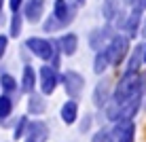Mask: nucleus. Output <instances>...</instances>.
I'll return each mask as SVG.
<instances>
[{
  "mask_svg": "<svg viewBox=\"0 0 146 142\" xmlns=\"http://www.w3.org/2000/svg\"><path fill=\"white\" fill-rule=\"evenodd\" d=\"M142 108H146V93H144V106H142Z\"/></svg>",
  "mask_w": 146,
  "mask_h": 142,
  "instance_id": "nucleus-37",
  "label": "nucleus"
},
{
  "mask_svg": "<svg viewBox=\"0 0 146 142\" xmlns=\"http://www.w3.org/2000/svg\"><path fill=\"white\" fill-rule=\"evenodd\" d=\"M114 79H110L104 74L102 79H100V83L93 87V95H91V102L98 110H104L106 108V104L112 100V91H114V85H112Z\"/></svg>",
  "mask_w": 146,
  "mask_h": 142,
  "instance_id": "nucleus-7",
  "label": "nucleus"
},
{
  "mask_svg": "<svg viewBox=\"0 0 146 142\" xmlns=\"http://www.w3.org/2000/svg\"><path fill=\"white\" fill-rule=\"evenodd\" d=\"M51 131H49V125L47 121L42 119H30V125H28V134L23 142H47Z\"/></svg>",
  "mask_w": 146,
  "mask_h": 142,
  "instance_id": "nucleus-11",
  "label": "nucleus"
},
{
  "mask_svg": "<svg viewBox=\"0 0 146 142\" xmlns=\"http://www.w3.org/2000/svg\"><path fill=\"white\" fill-rule=\"evenodd\" d=\"M140 83H142V89L146 93V72H140Z\"/></svg>",
  "mask_w": 146,
  "mask_h": 142,
  "instance_id": "nucleus-32",
  "label": "nucleus"
},
{
  "mask_svg": "<svg viewBox=\"0 0 146 142\" xmlns=\"http://www.w3.org/2000/svg\"><path fill=\"white\" fill-rule=\"evenodd\" d=\"M140 36L146 38V15H144V19H142V28H140Z\"/></svg>",
  "mask_w": 146,
  "mask_h": 142,
  "instance_id": "nucleus-31",
  "label": "nucleus"
},
{
  "mask_svg": "<svg viewBox=\"0 0 146 142\" xmlns=\"http://www.w3.org/2000/svg\"><path fill=\"white\" fill-rule=\"evenodd\" d=\"M144 49H146V43H135V47H131V53L125 59L123 72L140 74V70H142V66H144Z\"/></svg>",
  "mask_w": 146,
  "mask_h": 142,
  "instance_id": "nucleus-10",
  "label": "nucleus"
},
{
  "mask_svg": "<svg viewBox=\"0 0 146 142\" xmlns=\"http://www.w3.org/2000/svg\"><path fill=\"white\" fill-rule=\"evenodd\" d=\"M144 9H146V0H144Z\"/></svg>",
  "mask_w": 146,
  "mask_h": 142,
  "instance_id": "nucleus-40",
  "label": "nucleus"
},
{
  "mask_svg": "<svg viewBox=\"0 0 146 142\" xmlns=\"http://www.w3.org/2000/svg\"><path fill=\"white\" fill-rule=\"evenodd\" d=\"M100 2H102V0H100Z\"/></svg>",
  "mask_w": 146,
  "mask_h": 142,
  "instance_id": "nucleus-41",
  "label": "nucleus"
},
{
  "mask_svg": "<svg viewBox=\"0 0 146 142\" xmlns=\"http://www.w3.org/2000/svg\"><path fill=\"white\" fill-rule=\"evenodd\" d=\"M23 15L21 13H11V19H9V38H17L21 34V28H23Z\"/></svg>",
  "mask_w": 146,
  "mask_h": 142,
  "instance_id": "nucleus-24",
  "label": "nucleus"
},
{
  "mask_svg": "<svg viewBox=\"0 0 146 142\" xmlns=\"http://www.w3.org/2000/svg\"><path fill=\"white\" fill-rule=\"evenodd\" d=\"M144 66H146V49H144Z\"/></svg>",
  "mask_w": 146,
  "mask_h": 142,
  "instance_id": "nucleus-38",
  "label": "nucleus"
},
{
  "mask_svg": "<svg viewBox=\"0 0 146 142\" xmlns=\"http://www.w3.org/2000/svg\"><path fill=\"white\" fill-rule=\"evenodd\" d=\"M55 45H57V49H59V53H62V55L72 57V55L78 51V34H74V32H64L62 36L55 38Z\"/></svg>",
  "mask_w": 146,
  "mask_h": 142,
  "instance_id": "nucleus-15",
  "label": "nucleus"
},
{
  "mask_svg": "<svg viewBox=\"0 0 146 142\" xmlns=\"http://www.w3.org/2000/svg\"><path fill=\"white\" fill-rule=\"evenodd\" d=\"M93 121H95L93 115L85 113V115L78 119V131H80V134H89V131H91V127H93Z\"/></svg>",
  "mask_w": 146,
  "mask_h": 142,
  "instance_id": "nucleus-27",
  "label": "nucleus"
},
{
  "mask_svg": "<svg viewBox=\"0 0 146 142\" xmlns=\"http://www.w3.org/2000/svg\"><path fill=\"white\" fill-rule=\"evenodd\" d=\"M62 85V74L49 64H42L38 68V89L40 93L47 98V95H53L55 89Z\"/></svg>",
  "mask_w": 146,
  "mask_h": 142,
  "instance_id": "nucleus-3",
  "label": "nucleus"
},
{
  "mask_svg": "<svg viewBox=\"0 0 146 142\" xmlns=\"http://www.w3.org/2000/svg\"><path fill=\"white\" fill-rule=\"evenodd\" d=\"M144 106V93H138L135 98L127 100L121 106V121H135V115L142 110Z\"/></svg>",
  "mask_w": 146,
  "mask_h": 142,
  "instance_id": "nucleus-16",
  "label": "nucleus"
},
{
  "mask_svg": "<svg viewBox=\"0 0 146 142\" xmlns=\"http://www.w3.org/2000/svg\"><path fill=\"white\" fill-rule=\"evenodd\" d=\"M76 11H78V7L72 2V0H53V11H51V15L64 26V30H66L70 23L76 19Z\"/></svg>",
  "mask_w": 146,
  "mask_h": 142,
  "instance_id": "nucleus-8",
  "label": "nucleus"
},
{
  "mask_svg": "<svg viewBox=\"0 0 146 142\" xmlns=\"http://www.w3.org/2000/svg\"><path fill=\"white\" fill-rule=\"evenodd\" d=\"M72 2H74V4H76V7H83V4H85V2H87V0H72Z\"/></svg>",
  "mask_w": 146,
  "mask_h": 142,
  "instance_id": "nucleus-34",
  "label": "nucleus"
},
{
  "mask_svg": "<svg viewBox=\"0 0 146 142\" xmlns=\"http://www.w3.org/2000/svg\"><path fill=\"white\" fill-rule=\"evenodd\" d=\"M112 142H133L135 140V121H119L110 125Z\"/></svg>",
  "mask_w": 146,
  "mask_h": 142,
  "instance_id": "nucleus-12",
  "label": "nucleus"
},
{
  "mask_svg": "<svg viewBox=\"0 0 146 142\" xmlns=\"http://www.w3.org/2000/svg\"><path fill=\"white\" fill-rule=\"evenodd\" d=\"M131 7H144V0H133Z\"/></svg>",
  "mask_w": 146,
  "mask_h": 142,
  "instance_id": "nucleus-33",
  "label": "nucleus"
},
{
  "mask_svg": "<svg viewBox=\"0 0 146 142\" xmlns=\"http://www.w3.org/2000/svg\"><path fill=\"white\" fill-rule=\"evenodd\" d=\"M4 21V15H0V23H2Z\"/></svg>",
  "mask_w": 146,
  "mask_h": 142,
  "instance_id": "nucleus-39",
  "label": "nucleus"
},
{
  "mask_svg": "<svg viewBox=\"0 0 146 142\" xmlns=\"http://www.w3.org/2000/svg\"><path fill=\"white\" fill-rule=\"evenodd\" d=\"M28 125H30V117L28 115H21L15 119L13 123V140H23L28 134Z\"/></svg>",
  "mask_w": 146,
  "mask_h": 142,
  "instance_id": "nucleus-23",
  "label": "nucleus"
},
{
  "mask_svg": "<svg viewBox=\"0 0 146 142\" xmlns=\"http://www.w3.org/2000/svg\"><path fill=\"white\" fill-rule=\"evenodd\" d=\"M23 49L30 51L34 57L42 59L44 64L53 66L55 70L59 68V62H62V53H59L57 45H55V38H44V36H30L23 43Z\"/></svg>",
  "mask_w": 146,
  "mask_h": 142,
  "instance_id": "nucleus-1",
  "label": "nucleus"
},
{
  "mask_svg": "<svg viewBox=\"0 0 146 142\" xmlns=\"http://www.w3.org/2000/svg\"><path fill=\"white\" fill-rule=\"evenodd\" d=\"M23 2H26V0H9V9H11V13H21Z\"/></svg>",
  "mask_w": 146,
  "mask_h": 142,
  "instance_id": "nucleus-30",
  "label": "nucleus"
},
{
  "mask_svg": "<svg viewBox=\"0 0 146 142\" xmlns=\"http://www.w3.org/2000/svg\"><path fill=\"white\" fill-rule=\"evenodd\" d=\"M4 4H7V0H0V15H2V9H4Z\"/></svg>",
  "mask_w": 146,
  "mask_h": 142,
  "instance_id": "nucleus-36",
  "label": "nucleus"
},
{
  "mask_svg": "<svg viewBox=\"0 0 146 142\" xmlns=\"http://www.w3.org/2000/svg\"><path fill=\"white\" fill-rule=\"evenodd\" d=\"M110 66H112V62H110L108 47H104L102 51H98V53H95V57H93V72L98 74V77H104Z\"/></svg>",
  "mask_w": 146,
  "mask_h": 142,
  "instance_id": "nucleus-20",
  "label": "nucleus"
},
{
  "mask_svg": "<svg viewBox=\"0 0 146 142\" xmlns=\"http://www.w3.org/2000/svg\"><path fill=\"white\" fill-rule=\"evenodd\" d=\"M121 2H123L125 7H129V9H131V2H133V0H121Z\"/></svg>",
  "mask_w": 146,
  "mask_h": 142,
  "instance_id": "nucleus-35",
  "label": "nucleus"
},
{
  "mask_svg": "<svg viewBox=\"0 0 146 142\" xmlns=\"http://www.w3.org/2000/svg\"><path fill=\"white\" fill-rule=\"evenodd\" d=\"M138 93H144L142 83H140V74H127V72H123V74H121V79L117 81V85H114L112 102H117L119 106H123L127 100L135 98Z\"/></svg>",
  "mask_w": 146,
  "mask_h": 142,
  "instance_id": "nucleus-2",
  "label": "nucleus"
},
{
  "mask_svg": "<svg viewBox=\"0 0 146 142\" xmlns=\"http://www.w3.org/2000/svg\"><path fill=\"white\" fill-rule=\"evenodd\" d=\"M0 89H2V93L13 95V93H17V91H19V81L15 79L13 74L2 72V74H0Z\"/></svg>",
  "mask_w": 146,
  "mask_h": 142,
  "instance_id": "nucleus-22",
  "label": "nucleus"
},
{
  "mask_svg": "<svg viewBox=\"0 0 146 142\" xmlns=\"http://www.w3.org/2000/svg\"><path fill=\"white\" fill-rule=\"evenodd\" d=\"M117 30L112 28V23H104L102 28H93L91 32H89V36H87V43H89V49H91L93 53H98V51H102L104 47L112 40L114 36H117Z\"/></svg>",
  "mask_w": 146,
  "mask_h": 142,
  "instance_id": "nucleus-6",
  "label": "nucleus"
},
{
  "mask_svg": "<svg viewBox=\"0 0 146 142\" xmlns=\"http://www.w3.org/2000/svg\"><path fill=\"white\" fill-rule=\"evenodd\" d=\"M121 9H123L121 0H102V17L106 19V23L114 21V17L119 15Z\"/></svg>",
  "mask_w": 146,
  "mask_h": 142,
  "instance_id": "nucleus-21",
  "label": "nucleus"
},
{
  "mask_svg": "<svg viewBox=\"0 0 146 142\" xmlns=\"http://www.w3.org/2000/svg\"><path fill=\"white\" fill-rule=\"evenodd\" d=\"M91 142H112V129H110V125H102L98 131H93Z\"/></svg>",
  "mask_w": 146,
  "mask_h": 142,
  "instance_id": "nucleus-26",
  "label": "nucleus"
},
{
  "mask_svg": "<svg viewBox=\"0 0 146 142\" xmlns=\"http://www.w3.org/2000/svg\"><path fill=\"white\" fill-rule=\"evenodd\" d=\"M44 110H47V98L40 91H34L32 95H28V117L40 119V115H44Z\"/></svg>",
  "mask_w": 146,
  "mask_h": 142,
  "instance_id": "nucleus-17",
  "label": "nucleus"
},
{
  "mask_svg": "<svg viewBox=\"0 0 146 142\" xmlns=\"http://www.w3.org/2000/svg\"><path fill=\"white\" fill-rule=\"evenodd\" d=\"M44 7H47V0H26V2H23V9H21L23 19L30 21V23L42 21Z\"/></svg>",
  "mask_w": 146,
  "mask_h": 142,
  "instance_id": "nucleus-14",
  "label": "nucleus"
},
{
  "mask_svg": "<svg viewBox=\"0 0 146 142\" xmlns=\"http://www.w3.org/2000/svg\"><path fill=\"white\" fill-rule=\"evenodd\" d=\"M59 117L66 125H74L76 121L80 119V113H78V102L76 100H66L62 104V110H59Z\"/></svg>",
  "mask_w": 146,
  "mask_h": 142,
  "instance_id": "nucleus-19",
  "label": "nucleus"
},
{
  "mask_svg": "<svg viewBox=\"0 0 146 142\" xmlns=\"http://www.w3.org/2000/svg\"><path fill=\"white\" fill-rule=\"evenodd\" d=\"M62 87L66 91L68 100H80L85 91V77L78 72V70H64L62 72Z\"/></svg>",
  "mask_w": 146,
  "mask_h": 142,
  "instance_id": "nucleus-5",
  "label": "nucleus"
},
{
  "mask_svg": "<svg viewBox=\"0 0 146 142\" xmlns=\"http://www.w3.org/2000/svg\"><path fill=\"white\" fill-rule=\"evenodd\" d=\"M7 49H9V34H0V59L4 57Z\"/></svg>",
  "mask_w": 146,
  "mask_h": 142,
  "instance_id": "nucleus-29",
  "label": "nucleus"
},
{
  "mask_svg": "<svg viewBox=\"0 0 146 142\" xmlns=\"http://www.w3.org/2000/svg\"><path fill=\"white\" fill-rule=\"evenodd\" d=\"M108 47V53H110V62H112L114 68H119L121 64H125V59H127V55L131 53V40H129L125 34H117L110 43L106 45Z\"/></svg>",
  "mask_w": 146,
  "mask_h": 142,
  "instance_id": "nucleus-4",
  "label": "nucleus"
},
{
  "mask_svg": "<svg viewBox=\"0 0 146 142\" xmlns=\"http://www.w3.org/2000/svg\"><path fill=\"white\" fill-rule=\"evenodd\" d=\"M127 17H129V11L127 9H121L119 15L114 17V21H112V28L117 30V32H123V28H125V21H127Z\"/></svg>",
  "mask_w": 146,
  "mask_h": 142,
  "instance_id": "nucleus-28",
  "label": "nucleus"
},
{
  "mask_svg": "<svg viewBox=\"0 0 146 142\" xmlns=\"http://www.w3.org/2000/svg\"><path fill=\"white\" fill-rule=\"evenodd\" d=\"M15 110V98L7 93H0V125L9 127L11 125V117Z\"/></svg>",
  "mask_w": 146,
  "mask_h": 142,
  "instance_id": "nucleus-18",
  "label": "nucleus"
},
{
  "mask_svg": "<svg viewBox=\"0 0 146 142\" xmlns=\"http://www.w3.org/2000/svg\"><path fill=\"white\" fill-rule=\"evenodd\" d=\"M144 7H131L129 9V17L125 21V28L121 34H125L129 40H135L140 36V28H142V19H144Z\"/></svg>",
  "mask_w": 146,
  "mask_h": 142,
  "instance_id": "nucleus-9",
  "label": "nucleus"
},
{
  "mask_svg": "<svg viewBox=\"0 0 146 142\" xmlns=\"http://www.w3.org/2000/svg\"><path fill=\"white\" fill-rule=\"evenodd\" d=\"M36 87H38V70L32 64H26L21 70V79H19V91L32 95Z\"/></svg>",
  "mask_w": 146,
  "mask_h": 142,
  "instance_id": "nucleus-13",
  "label": "nucleus"
},
{
  "mask_svg": "<svg viewBox=\"0 0 146 142\" xmlns=\"http://www.w3.org/2000/svg\"><path fill=\"white\" fill-rule=\"evenodd\" d=\"M59 30H64V26L53 17L51 13H49L47 17H44V21H42V32L44 34H55V32H59Z\"/></svg>",
  "mask_w": 146,
  "mask_h": 142,
  "instance_id": "nucleus-25",
  "label": "nucleus"
}]
</instances>
